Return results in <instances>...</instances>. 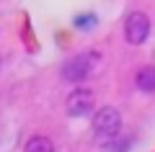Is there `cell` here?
<instances>
[{"label": "cell", "instance_id": "6da1fadb", "mask_svg": "<svg viewBox=\"0 0 155 152\" xmlns=\"http://www.w3.org/2000/svg\"><path fill=\"white\" fill-rule=\"evenodd\" d=\"M122 129V114L111 106H104V108L96 111L93 116V131L101 142H114L116 134Z\"/></svg>", "mask_w": 155, "mask_h": 152}, {"label": "cell", "instance_id": "7a4b0ae2", "mask_svg": "<svg viewBox=\"0 0 155 152\" xmlns=\"http://www.w3.org/2000/svg\"><path fill=\"white\" fill-rule=\"evenodd\" d=\"M96 60H98V54H91V52L70 57V60L62 65V77H65L67 82H83V80H88L91 72L96 70Z\"/></svg>", "mask_w": 155, "mask_h": 152}, {"label": "cell", "instance_id": "3957f363", "mask_svg": "<svg viewBox=\"0 0 155 152\" xmlns=\"http://www.w3.org/2000/svg\"><path fill=\"white\" fill-rule=\"evenodd\" d=\"M147 36H150V18L145 16L142 11L129 13L127 21H124V39H127V44L137 47V44H142Z\"/></svg>", "mask_w": 155, "mask_h": 152}, {"label": "cell", "instance_id": "277c9868", "mask_svg": "<svg viewBox=\"0 0 155 152\" xmlns=\"http://www.w3.org/2000/svg\"><path fill=\"white\" fill-rule=\"evenodd\" d=\"M93 106H96V98H93V93L85 90V88L72 90L70 95H67V101H65V111H67V116H72V119L88 116L91 111H93Z\"/></svg>", "mask_w": 155, "mask_h": 152}, {"label": "cell", "instance_id": "5b68a950", "mask_svg": "<svg viewBox=\"0 0 155 152\" xmlns=\"http://www.w3.org/2000/svg\"><path fill=\"white\" fill-rule=\"evenodd\" d=\"M137 88L142 93H155V67L147 65L137 72Z\"/></svg>", "mask_w": 155, "mask_h": 152}, {"label": "cell", "instance_id": "8992f818", "mask_svg": "<svg viewBox=\"0 0 155 152\" xmlns=\"http://www.w3.org/2000/svg\"><path fill=\"white\" fill-rule=\"evenodd\" d=\"M23 152H54V144H52V139H47V137H31V139L26 142V150Z\"/></svg>", "mask_w": 155, "mask_h": 152}, {"label": "cell", "instance_id": "52a82bcc", "mask_svg": "<svg viewBox=\"0 0 155 152\" xmlns=\"http://www.w3.org/2000/svg\"><path fill=\"white\" fill-rule=\"evenodd\" d=\"M75 26L83 28V31H88L91 26H96V16H78L75 18Z\"/></svg>", "mask_w": 155, "mask_h": 152}]
</instances>
